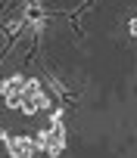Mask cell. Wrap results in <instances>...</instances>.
I'll list each match as a JSON object with an SVG mask.
<instances>
[{
  "label": "cell",
  "instance_id": "6da1fadb",
  "mask_svg": "<svg viewBox=\"0 0 137 158\" xmlns=\"http://www.w3.org/2000/svg\"><path fill=\"white\" fill-rule=\"evenodd\" d=\"M41 90H44V84L38 81V77H25V84H22V90H19V112H22L25 118H31V115L41 112V106H38Z\"/></svg>",
  "mask_w": 137,
  "mask_h": 158
},
{
  "label": "cell",
  "instance_id": "7a4b0ae2",
  "mask_svg": "<svg viewBox=\"0 0 137 158\" xmlns=\"http://www.w3.org/2000/svg\"><path fill=\"white\" fill-rule=\"evenodd\" d=\"M22 84H25V74H10V77H3V81H0V96H13V93H19Z\"/></svg>",
  "mask_w": 137,
  "mask_h": 158
},
{
  "label": "cell",
  "instance_id": "3957f363",
  "mask_svg": "<svg viewBox=\"0 0 137 158\" xmlns=\"http://www.w3.org/2000/svg\"><path fill=\"white\" fill-rule=\"evenodd\" d=\"M25 22H28V16H19V19H13V22H7V31H10V34H19V31L25 28Z\"/></svg>",
  "mask_w": 137,
  "mask_h": 158
},
{
  "label": "cell",
  "instance_id": "277c9868",
  "mask_svg": "<svg viewBox=\"0 0 137 158\" xmlns=\"http://www.w3.org/2000/svg\"><path fill=\"white\" fill-rule=\"evenodd\" d=\"M38 106H41V112H50V109H53V102H50V93H44V90H41V96H38Z\"/></svg>",
  "mask_w": 137,
  "mask_h": 158
},
{
  "label": "cell",
  "instance_id": "5b68a950",
  "mask_svg": "<svg viewBox=\"0 0 137 158\" xmlns=\"http://www.w3.org/2000/svg\"><path fill=\"white\" fill-rule=\"evenodd\" d=\"M128 31H131V37H137V16L128 22Z\"/></svg>",
  "mask_w": 137,
  "mask_h": 158
},
{
  "label": "cell",
  "instance_id": "8992f818",
  "mask_svg": "<svg viewBox=\"0 0 137 158\" xmlns=\"http://www.w3.org/2000/svg\"><path fill=\"white\" fill-rule=\"evenodd\" d=\"M44 25H47V22H44V19H31V28H34V31H41V28H44Z\"/></svg>",
  "mask_w": 137,
  "mask_h": 158
}]
</instances>
